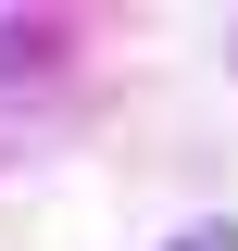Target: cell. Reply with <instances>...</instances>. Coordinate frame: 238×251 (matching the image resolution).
<instances>
[{"label":"cell","instance_id":"obj_1","mask_svg":"<svg viewBox=\"0 0 238 251\" xmlns=\"http://www.w3.org/2000/svg\"><path fill=\"white\" fill-rule=\"evenodd\" d=\"M176 251H226V226H201V239H176Z\"/></svg>","mask_w":238,"mask_h":251}]
</instances>
